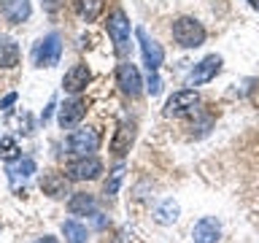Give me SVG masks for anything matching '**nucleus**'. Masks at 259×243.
<instances>
[{
	"label": "nucleus",
	"mask_w": 259,
	"mask_h": 243,
	"mask_svg": "<svg viewBox=\"0 0 259 243\" xmlns=\"http://www.w3.org/2000/svg\"><path fill=\"white\" fill-rule=\"evenodd\" d=\"M92 81V73H89L87 65H73V68L65 73V78H62V87H65V92H70V95H78L81 89H87V84Z\"/></svg>",
	"instance_id": "nucleus-11"
},
{
	"label": "nucleus",
	"mask_w": 259,
	"mask_h": 243,
	"mask_svg": "<svg viewBox=\"0 0 259 243\" xmlns=\"http://www.w3.org/2000/svg\"><path fill=\"white\" fill-rule=\"evenodd\" d=\"M35 243H60V240H57L54 235H44V238H40V240H35Z\"/></svg>",
	"instance_id": "nucleus-27"
},
{
	"label": "nucleus",
	"mask_w": 259,
	"mask_h": 243,
	"mask_svg": "<svg viewBox=\"0 0 259 243\" xmlns=\"http://www.w3.org/2000/svg\"><path fill=\"white\" fill-rule=\"evenodd\" d=\"M146 89H149L151 95H159L162 84H159V76H157V70H149V78H146Z\"/></svg>",
	"instance_id": "nucleus-24"
},
{
	"label": "nucleus",
	"mask_w": 259,
	"mask_h": 243,
	"mask_svg": "<svg viewBox=\"0 0 259 243\" xmlns=\"http://www.w3.org/2000/svg\"><path fill=\"white\" fill-rule=\"evenodd\" d=\"M16 103V92H11V95H6L3 100H0V108H8V105H14Z\"/></svg>",
	"instance_id": "nucleus-26"
},
{
	"label": "nucleus",
	"mask_w": 259,
	"mask_h": 243,
	"mask_svg": "<svg viewBox=\"0 0 259 243\" xmlns=\"http://www.w3.org/2000/svg\"><path fill=\"white\" fill-rule=\"evenodd\" d=\"M192 238H194V243H216L222 238V227H219V222L213 216H202L192 227Z\"/></svg>",
	"instance_id": "nucleus-10"
},
{
	"label": "nucleus",
	"mask_w": 259,
	"mask_h": 243,
	"mask_svg": "<svg viewBox=\"0 0 259 243\" xmlns=\"http://www.w3.org/2000/svg\"><path fill=\"white\" fill-rule=\"evenodd\" d=\"M154 219H157L159 224H173L178 219V202L176 200H165L157 211H154Z\"/></svg>",
	"instance_id": "nucleus-20"
},
{
	"label": "nucleus",
	"mask_w": 259,
	"mask_h": 243,
	"mask_svg": "<svg viewBox=\"0 0 259 243\" xmlns=\"http://www.w3.org/2000/svg\"><path fill=\"white\" fill-rule=\"evenodd\" d=\"M116 84H119L121 92L130 95V97L141 95L143 81H141V73H138V68H135L133 62H121L119 68H116Z\"/></svg>",
	"instance_id": "nucleus-7"
},
{
	"label": "nucleus",
	"mask_w": 259,
	"mask_h": 243,
	"mask_svg": "<svg viewBox=\"0 0 259 243\" xmlns=\"http://www.w3.org/2000/svg\"><path fill=\"white\" fill-rule=\"evenodd\" d=\"M97 146H100V135L89 127L73 130L70 138H68V149L73 154H78V157H89L92 151H97Z\"/></svg>",
	"instance_id": "nucleus-5"
},
{
	"label": "nucleus",
	"mask_w": 259,
	"mask_h": 243,
	"mask_svg": "<svg viewBox=\"0 0 259 243\" xmlns=\"http://www.w3.org/2000/svg\"><path fill=\"white\" fill-rule=\"evenodd\" d=\"M60 54H62V40L57 32L44 35L35 44V49H32V60H35L38 68H52V65H57L60 62Z\"/></svg>",
	"instance_id": "nucleus-3"
},
{
	"label": "nucleus",
	"mask_w": 259,
	"mask_h": 243,
	"mask_svg": "<svg viewBox=\"0 0 259 243\" xmlns=\"http://www.w3.org/2000/svg\"><path fill=\"white\" fill-rule=\"evenodd\" d=\"M68 176L62 173H46L44 181H40V189H44V194H49V197H65L68 194Z\"/></svg>",
	"instance_id": "nucleus-15"
},
{
	"label": "nucleus",
	"mask_w": 259,
	"mask_h": 243,
	"mask_svg": "<svg viewBox=\"0 0 259 243\" xmlns=\"http://www.w3.org/2000/svg\"><path fill=\"white\" fill-rule=\"evenodd\" d=\"M138 40H141V52H143V62L149 70H157L162 60H165V52H162V46L157 44V40H151L149 35H146L143 27H138Z\"/></svg>",
	"instance_id": "nucleus-9"
},
{
	"label": "nucleus",
	"mask_w": 259,
	"mask_h": 243,
	"mask_svg": "<svg viewBox=\"0 0 259 243\" xmlns=\"http://www.w3.org/2000/svg\"><path fill=\"white\" fill-rule=\"evenodd\" d=\"M133 141H135V122H121L116 135H113V141H111V151L116 154V157H121V154L130 151Z\"/></svg>",
	"instance_id": "nucleus-14"
},
{
	"label": "nucleus",
	"mask_w": 259,
	"mask_h": 243,
	"mask_svg": "<svg viewBox=\"0 0 259 243\" xmlns=\"http://www.w3.org/2000/svg\"><path fill=\"white\" fill-rule=\"evenodd\" d=\"M100 8H103L100 0H76V14H78L84 22L97 19V16H100Z\"/></svg>",
	"instance_id": "nucleus-19"
},
{
	"label": "nucleus",
	"mask_w": 259,
	"mask_h": 243,
	"mask_svg": "<svg viewBox=\"0 0 259 243\" xmlns=\"http://www.w3.org/2000/svg\"><path fill=\"white\" fill-rule=\"evenodd\" d=\"M121 178H124V165H116V168L111 170L108 181H105V194H116V192H119Z\"/></svg>",
	"instance_id": "nucleus-22"
},
{
	"label": "nucleus",
	"mask_w": 259,
	"mask_h": 243,
	"mask_svg": "<svg viewBox=\"0 0 259 243\" xmlns=\"http://www.w3.org/2000/svg\"><path fill=\"white\" fill-rule=\"evenodd\" d=\"M197 105H200L197 92H194V89H181V92H176L167 100L165 116H189V113L197 111Z\"/></svg>",
	"instance_id": "nucleus-4"
},
{
	"label": "nucleus",
	"mask_w": 259,
	"mask_h": 243,
	"mask_svg": "<svg viewBox=\"0 0 259 243\" xmlns=\"http://www.w3.org/2000/svg\"><path fill=\"white\" fill-rule=\"evenodd\" d=\"M0 157L3 159H19V146L14 138H0Z\"/></svg>",
	"instance_id": "nucleus-23"
},
{
	"label": "nucleus",
	"mask_w": 259,
	"mask_h": 243,
	"mask_svg": "<svg viewBox=\"0 0 259 243\" xmlns=\"http://www.w3.org/2000/svg\"><path fill=\"white\" fill-rule=\"evenodd\" d=\"M248 3H251V8H256V11H259V0H248Z\"/></svg>",
	"instance_id": "nucleus-28"
},
{
	"label": "nucleus",
	"mask_w": 259,
	"mask_h": 243,
	"mask_svg": "<svg viewBox=\"0 0 259 243\" xmlns=\"http://www.w3.org/2000/svg\"><path fill=\"white\" fill-rule=\"evenodd\" d=\"M40 3H44V8H46L49 14H54L57 8H60V6L65 3V0H40Z\"/></svg>",
	"instance_id": "nucleus-25"
},
{
	"label": "nucleus",
	"mask_w": 259,
	"mask_h": 243,
	"mask_svg": "<svg viewBox=\"0 0 259 243\" xmlns=\"http://www.w3.org/2000/svg\"><path fill=\"white\" fill-rule=\"evenodd\" d=\"M173 38L184 49H197L205 40V27L197 19H192V16H181V19L173 22Z\"/></svg>",
	"instance_id": "nucleus-1"
},
{
	"label": "nucleus",
	"mask_w": 259,
	"mask_h": 243,
	"mask_svg": "<svg viewBox=\"0 0 259 243\" xmlns=\"http://www.w3.org/2000/svg\"><path fill=\"white\" fill-rule=\"evenodd\" d=\"M103 173V162L97 157H81L76 162H70L68 165V176L70 181H95L97 176Z\"/></svg>",
	"instance_id": "nucleus-6"
},
{
	"label": "nucleus",
	"mask_w": 259,
	"mask_h": 243,
	"mask_svg": "<svg viewBox=\"0 0 259 243\" xmlns=\"http://www.w3.org/2000/svg\"><path fill=\"white\" fill-rule=\"evenodd\" d=\"M84 111H87V105L84 100H68V103H62V108H60V127L62 130H73L78 125L81 119H84Z\"/></svg>",
	"instance_id": "nucleus-12"
},
{
	"label": "nucleus",
	"mask_w": 259,
	"mask_h": 243,
	"mask_svg": "<svg viewBox=\"0 0 259 243\" xmlns=\"http://www.w3.org/2000/svg\"><path fill=\"white\" fill-rule=\"evenodd\" d=\"M219 70H222V57H219V54H208L205 60H200V62L189 70V84H192V87L208 84V81L213 78Z\"/></svg>",
	"instance_id": "nucleus-8"
},
{
	"label": "nucleus",
	"mask_w": 259,
	"mask_h": 243,
	"mask_svg": "<svg viewBox=\"0 0 259 243\" xmlns=\"http://www.w3.org/2000/svg\"><path fill=\"white\" fill-rule=\"evenodd\" d=\"M8 176H11V181H27V178L35 173V159H30V157H19V159H14L11 165H8L6 170Z\"/></svg>",
	"instance_id": "nucleus-17"
},
{
	"label": "nucleus",
	"mask_w": 259,
	"mask_h": 243,
	"mask_svg": "<svg viewBox=\"0 0 259 243\" xmlns=\"http://www.w3.org/2000/svg\"><path fill=\"white\" fill-rule=\"evenodd\" d=\"M95 208H97V202L92 194H87V192H78V194H73V197L68 200V211L73 216H87V214H95Z\"/></svg>",
	"instance_id": "nucleus-16"
},
{
	"label": "nucleus",
	"mask_w": 259,
	"mask_h": 243,
	"mask_svg": "<svg viewBox=\"0 0 259 243\" xmlns=\"http://www.w3.org/2000/svg\"><path fill=\"white\" fill-rule=\"evenodd\" d=\"M62 232H65V240L68 243H87V227L73 222V219L62 224Z\"/></svg>",
	"instance_id": "nucleus-21"
},
{
	"label": "nucleus",
	"mask_w": 259,
	"mask_h": 243,
	"mask_svg": "<svg viewBox=\"0 0 259 243\" xmlns=\"http://www.w3.org/2000/svg\"><path fill=\"white\" fill-rule=\"evenodd\" d=\"M19 62V46L14 38L0 35V68H14Z\"/></svg>",
	"instance_id": "nucleus-18"
},
{
	"label": "nucleus",
	"mask_w": 259,
	"mask_h": 243,
	"mask_svg": "<svg viewBox=\"0 0 259 243\" xmlns=\"http://www.w3.org/2000/svg\"><path fill=\"white\" fill-rule=\"evenodd\" d=\"M105 27H108V35L113 40V49H116V54H130V49H133V44H130V22H127V16L124 11H113L108 16V22H105Z\"/></svg>",
	"instance_id": "nucleus-2"
},
{
	"label": "nucleus",
	"mask_w": 259,
	"mask_h": 243,
	"mask_svg": "<svg viewBox=\"0 0 259 243\" xmlns=\"http://www.w3.org/2000/svg\"><path fill=\"white\" fill-rule=\"evenodd\" d=\"M0 11H3V16L8 22L22 24V22L30 19L32 6H30V0H3V3H0Z\"/></svg>",
	"instance_id": "nucleus-13"
}]
</instances>
